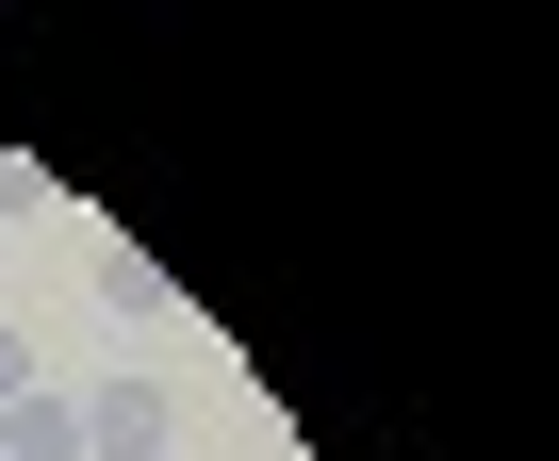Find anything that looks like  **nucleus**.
Here are the masks:
<instances>
[{"mask_svg": "<svg viewBox=\"0 0 559 461\" xmlns=\"http://www.w3.org/2000/svg\"><path fill=\"white\" fill-rule=\"evenodd\" d=\"M0 461H83V395H17V412H0Z\"/></svg>", "mask_w": 559, "mask_h": 461, "instance_id": "f03ea898", "label": "nucleus"}, {"mask_svg": "<svg viewBox=\"0 0 559 461\" xmlns=\"http://www.w3.org/2000/svg\"><path fill=\"white\" fill-rule=\"evenodd\" d=\"M165 445H181V395L165 379H99L83 395V461H165Z\"/></svg>", "mask_w": 559, "mask_h": 461, "instance_id": "f257e3e1", "label": "nucleus"}, {"mask_svg": "<svg viewBox=\"0 0 559 461\" xmlns=\"http://www.w3.org/2000/svg\"><path fill=\"white\" fill-rule=\"evenodd\" d=\"M34 214H50V165H34V149H0V230H34Z\"/></svg>", "mask_w": 559, "mask_h": 461, "instance_id": "7ed1b4c3", "label": "nucleus"}, {"mask_svg": "<svg viewBox=\"0 0 559 461\" xmlns=\"http://www.w3.org/2000/svg\"><path fill=\"white\" fill-rule=\"evenodd\" d=\"M34 379H50V363H34V330H0V412H17Z\"/></svg>", "mask_w": 559, "mask_h": 461, "instance_id": "20e7f679", "label": "nucleus"}]
</instances>
